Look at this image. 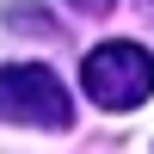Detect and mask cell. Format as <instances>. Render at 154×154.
Returning a JSON list of instances; mask_svg holds the SVG:
<instances>
[{
    "mask_svg": "<svg viewBox=\"0 0 154 154\" xmlns=\"http://www.w3.org/2000/svg\"><path fill=\"white\" fill-rule=\"evenodd\" d=\"M0 123H25V130H68L74 99L56 68L43 62H12L0 68Z\"/></svg>",
    "mask_w": 154,
    "mask_h": 154,
    "instance_id": "1",
    "label": "cell"
},
{
    "mask_svg": "<svg viewBox=\"0 0 154 154\" xmlns=\"http://www.w3.org/2000/svg\"><path fill=\"white\" fill-rule=\"evenodd\" d=\"M74 6H80V12H105L111 0H74Z\"/></svg>",
    "mask_w": 154,
    "mask_h": 154,
    "instance_id": "3",
    "label": "cell"
},
{
    "mask_svg": "<svg viewBox=\"0 0 154 154\" xmlns=\"http://www.w3.org/2000/svg\"><path fill=\"white\" fill-rule=\"evenodd\" d=\"M80 86L99 111H136L154 93V56L142 43H99L93 56L80 62Z\"/></svg>",
    "mask_w": 154,
    "mask_h": 154,
    "instance_id": "2",
    "label": "cell"
}]
</instances>
